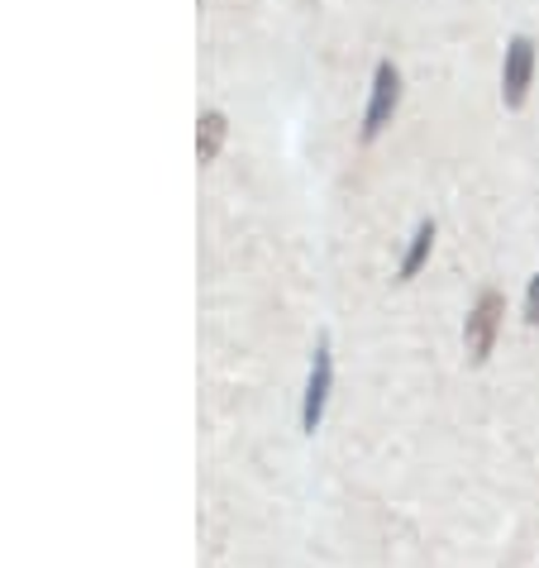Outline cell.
Wrapping results in <instances>:
<instances>
[{"label": "cell", "mask_w": 539, "mask_h": 568, "mask_svg": "<svg viewBox=\"0 0 539 568\" xmlns=\"http://www.w3.org/2000/svg\"><path fill=\"white\" fill-rule=\"evenodd\" d=\"M430 248H435V220H420L416 234H410V244H406V254H401V267H396V277L410 282L425 267V258H430Z\"/></svg>", "instance_id": "obj_5"}, {"label": "cell", "mask_w": 539, "mask_h": 568, "mask_svg": "<svg viewBox=\"0 0 539 568\" xmlns=\"http://www.w3.org/2000/svg\"><path fill=\"white\" fill-rule=\"evenodd\" d=\"M396 105H401V72H396V62H377L373 72V91H368V105H363V139H377L391 124Z\"/></svg>", "instance_id": "obj_2"}, {"label": "cell", "mask_w": 539, "mask_h": 568, "mask_svg": "<svg viewBox=\"0 0 539 568\" xmlns=\"http://www.w3.org/2000/svg\"><path fill=\"white\" fill-rule=\"evenodd\" d=\"M225 134H230L225 115H220V110H205L201 130H196V158H201V163H215L220 149H225Z\"/></svg>", "instance_id": "obj_6"}, {"label": "cell", "mask_w": 539, "mask_h": 568, "mask_svg": "<svg viewBox=\"0 0 539 568\" xmlns=\"http://www.w3.org/2000/svg\"><path fill=\"white\" fill-rule=\"evenodd\" d=\"M520 311H526V325H539V273L530 277V287H526V306H520Z\"/></svg>", "instance_id": "obj_7"}, {"label": "cell", "mask_w": 539, "mask_h": 568, "mask_svg": "<svg viewBox=\"0 0 539 568\" xmlns=\"http://www.w3.org/2000/svg\"><path fill=\"white\" fill-rule=\"evenodd\" d=\"M329 387H335V354H329V339L315 344V358H311V377H306V397H301V430L315 435L325 420V406H329Z\"/></svg>", "instance_id": "obj_3"}, {"label": "cell", "mask_w": 539, "mask_h": 568, "mask_svg": "<svg viewBox=\"0 0 539 568\" xmlns=\"http://www.w3.org/2000/svg\"><path fill=\"white\" fill-rule=\"evenodd\" d=\"M530 82H535V39H511L506 43V62H501V101L520 110L530 97Z\"/></svg>", "instance_id": "obj_4"}, {"label": "cell", "mask_w": 539, "mask_h": 568, "mask_svg": "<svg viewBox=\"0 0 539 568\" xmlns=\"http://www.w3.org/2000/svg\"><path fill=\"white\" fill-rule=\"evenodd\" d=\"M501 321H506V296L501 292H482L478 306L468 311L464 321V349L472 363H487L491 349H497V335H501Z\"/></svg>", "instance_id": "obj_1"}]
</instances>
